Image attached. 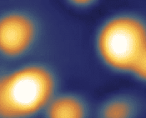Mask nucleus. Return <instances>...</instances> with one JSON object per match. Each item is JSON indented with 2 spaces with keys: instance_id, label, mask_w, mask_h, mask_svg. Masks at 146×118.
I'll list each match as a JSON object with an SVG mask.
<instances>
[{
  "instance_id": "nucleus-6",
  "label": "nucleus",
  "mask_w": 146,
  "mask_h": 118,
  "mask_svg": "<svg viewBox=\"0 0 146 118\" xmlns=\"http://www.w3.org/2000/svg\"><path fill=\"white\" fill-rule=\"evenodd\" d=\"M69 3L71 7L76 9H87L95 4L94 1H71Z\"/></svg>"
},
{
  "instance_id": "nucleus-4",
  "label": "nucleus",
  "mask_w": 146,
  "mask_h": 118,
  "mask_svg": "<svg viewBox=\"0 0 146 118\" xmlns=\"http://www.w3.org/2000/svg\"><path fill=\"white\" fill-rule=\"evenodd\" d=\"M143 109V102L138 95L121 92L101 102L97 110V118H138Z\"/></svg>"
},
{
  "instance_id": "nucleus-3",
  "label": "nucleus",
  "mask_w": 146,
  "mask_h": 118,
  "mask_svg": "<svg viewBox=\"0 0 146 118\" xmlns=\"http://www.w3.org/2000/svg\"><path fill=\"white\" fill-rule=\"evenodd\" d=\"M40 35L38 20L29 11L11 9L0 14V56L18 59L35 47Z\"/></svg>"
},
{
  "instance_id": "nucleus-1",
  "label": "nucleus",
  "mask_w": 146,
  "mask_h": 118,
  "mask_svg": "<svg viewBox=\"0 0 146 118\" xmlns=\"http://www.w3.org/2000/svg\"><path fill=\"white\" fill-rule=\"evenodd\" d=\"M95 48L108 69L145 82V21L139 14L122 12L107 18L96 34Z\"/></svg>"
},
{
  "instance_id": "nucleus-5",
  "label": "nucleus",
  "mask_w": 146,
  "mask_h": 118,
  "mask_svg": "<svg viewBox=\"0 0 146 118\" xmlns=\"http://www.w3.org/2000/svg\"><path fill=\"white\" fill-rule=\"evenodd\" d=\"M89 105L86 100L74 92H57L44 109L45 118H88Z\"/></svg>"
},
{
  "instance_id": "nucleus-2",
  "label": "nucleus",
  "mask_w": 146,
  "mask_h": 118,
  "mask_svg": "<svg viewBox=\"0 0 146 118\" xmlns=\"http://www.w3.org/2000/svg\"><path fill=\"white\" fill-rule=\"evenodd\" d=\"M54 70L31 63L0 71V118H34L58 92Z\"/></svg>"
}]
</instances>
